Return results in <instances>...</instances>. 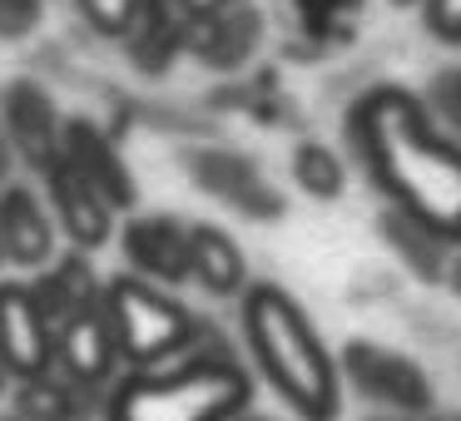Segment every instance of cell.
Wrapping results in <instances>:
<instances>
[{
	"label": "cell",
	"instance_id": "6da1fadb",
	"mask_svg": "<svg viewBox=\"0 0 461 421\" xmlns=\"http://www.w3.org/2000/svg\"><path fill=\"white\" fill-rule=\"evenodd\" d=\"M348 144L382 203L407 209L461 248V139L447 134L421 94L372 85L348 110Z\"/></svg>",
	"mask_w": 461,
	"mask_h": 421
},
{
	"label": "cell",
	"instance_id": "7a4b0ae2",
	"mask_svg": "<svg viewBox=\"0 0 461 421\" xmlns=\"http://www.w3.org/2000/svg\"><path fill=\"white\" fill-rule=\"evenodd\" d=\"M239 337L249 367L298 421L342 417V367L303 302L278 282H253L239 298Z\"/></svg>",
	"mask_w": 461,
	"mask_h": 421
},
{
	"label": "cell",
	"instance_id": "3957f363",
	"mask_svg": "<svg viewBox=\"0 0 461 421\" xmlns=\"http://www.w3.org/2000/svg\"><path fill=\"white\" fill-rule=\"evenodd\" d=\"M253 367L213 327L164 367L124 372L100 401L104 421H239L253 411Z\"/></svg>",
	"mask_w": 461,
	"mask_h": 421
},
{
	"label": "cell",
	"instance_id": "277c9868",
	"mask_svg": "<svg viewBox=\"0 0 461 421\" xmlns=\"http://www.w3.org/2000/svg\"><path fill=\"white\" fill-rule=\"evenodd\" d=\"M104 312H110L114 342H120V357L130 372L184 357L209 327L199 312H189V302L174 298V288H159L134 273L104 278Z\"/></svg>",
	"mask_w": 461,
	"mask_h": 421
},
{
	"label": "cell",
	"instance_id": "5b68a950",
	"mask_svg": "<svg viewBox=\"0 0 461 421\" xmlns=\"http://www.w3.org/2000/svg\"><path fill=\"white\" fill-rule=\"evenodd\" d=\"M338 367H342V387L357 391L372 411H417V417H427L437 407L427 367L397 347L352 337V342H342Z\"/></svg>",
	"mask_w": 461,
	"mask_h": 421
},
{
	"label": "cell",
	"instance_id": "8992f818",
	"mask_svg": "<svg viewBox=\"0 0 461 421\" xmlns=\"http://www.w3.org/2000/svg\"><path fill=\"white\" fill-rule=\"evenodd\" d=\"M194 223L179 213H134L120 223V253L134 278H149L159 288L194 282Z\"/></svg>",
	"mask_w": 461,
	"mask_h": 421
},
{
	"label": "cell",
	"instance_id": "52a82bcc",
	"mask_svg": "<svg viewBox=\"0 0 461 421\" xmlns=\"http://www.w3.org/2000/svg\"><path fill=\"white\" fill-rule=\"evenodd\" d=\"M124 357H120V342H114V327H110V312L104 302L85 308L80 318L60 322L55 327V372L85 387L90 397H110V387L124 377Z\"/></svg>",
	"mask_w": 461,
	"mask_h": 421
},
{
	"label": "cell",
	"instance_id": "ba28073f",
	"mask_svg": "<svg viewBox=\"0 0 461 421\" xmlns=\"http://www.w3.org/2000/svg\"><path fill=\"white\" fill-rule=\"evenodd\" d=\"M184 169H189V179L199 184L209 199H219L223 209L243 213V219H253V223H268L283 213V193L273 189L268 174L239 149H194L189 159H184Z\"/></svg>",
	"mask_w": 461,
	"mask_h": 421
},
{
	"label": "cell",
	"instance_id": "9c48e42d",
	"mask_svg": "<svg viewBox=\"0 0 461 421\" xmlns=\"http://www.w3.org/2000/svg\"><path fill=\"white\" fill-rule=\"evenodd\" d=\"M0 362L15 372V381H31L55 372V322L45 318L31 282H0Z\"/></svg>",
	"mask_w": 461,
	"mask_h": 421
},
{
	"label": "cell",
	"instance_id": "30bf717a",
	"mask_svg": "<svg viewBox=\"0 0 461 421\" xmlns=\"http://www.w3.org/2000/svg\"><path fill=\"white\" fill-rule=\"evenodd\" d=\"M41 179H45L50 213H55V223H60V233L70 238V248L95 253V248H104V243L114 238V219H120V209H114V203L104 199V193L95 189V184L85 179L65 154L41 174Z\"/></svg>",
	"mask_w": 461,
	"mask_h": 421
},
{
	"label": "cell",
	"instance_id": "8fae6325",
	"mask_svg": "<svg viewBox=\"0 0 461 421\" xmlns=\"http://www.w3.org/2000/svg\"><path fill=\"white\" fill-rule=\"evenodd\" d=\"M55 238H60V223L50 213V199H41L31 184H5L0 189V263L41 273L60 258Z\"/></svg>",
	"mask_w": 461,
	"mask_h": 421
},
{
	"label": "cell",
	"instance_id": "7c38bea8",
	"mask_svg": "<svg viewBox=\"0 0 461 421\" xmlns=\"http://www.w3.org/2000/svg\"><path fill=\"white\" fill-rule=\"evenodd\" d=\"M65 114L55 110V100L31 80H15L0 90V130L11 134L15 154L31 164L35 174H45L65 154Z\"/></svg>",
	"mask_w": 461,
	"mask_h": 421
},
{
	"label": "cell",
	"instance_id": "4fadbf2b",
	"mask_svg": "<svg viewBox=\"0 0 461 421\" xmlns=\"http://www.w3.org/2000/svg\"><path fill=\"white\" fill-rule=\"evenodd\" d=\"M65 159H70L120 213L134 209V174H130V164H124L120 144H114L100 124H90V120L65 124Z\"/></svg>",
	"mask_w": 461,
	"mask_h": 421
},
{
	"label": "cell",
	"instance_id": "5bb4252c",
	"mask_svg": "<svg viewBox=\"0 0 461 421\" xmlns=\"http://www.w3.org/2000/svg\"><path fill=\"white\" fill-rule=\"evenodd\" d=\"M31 288H35V298H41L45 318H50L55 327L70 322V318H80L85 308H95V302H104V278L95 273V263H90L85 248H65L45 273H35Z\"/></svg>",
	"mask_w": 461,
	"mask_h": 421
},
{
	"label": "cell",
	"instance_id": "9a60e30c",
	"mask_svg": "<svg viewBox=\"0 0 461 421\" xmlns=\"http://www.w3.org/2000/svg\"><path fill=\"white\" fill-rule=\"evenodd\" d=\"M377 228H382V238H387V248L397 253V263H407V273H417L421 282H447L451 258H456V243H451L447 233H437L431 223L411 219L407 209H392V203H382Z\"/></svg>",
	"mask_w": 461,
	"mask_h": 421
},
{
	"label": "cell",
	"instance_id": "2e32d148",
	"mask_svg": "<svg viewBox=\"0 0 461 421\" xmlns=\"http://www.w3.org/2000/svg\"><path fill=\"white\" fill-rule=\"evenodd\" d=\"M194 282H199L209 298H233L239 302L243 292L253 288L249 278V253L239 248L229 228L219 223H194Z\"/></svg>",
	"mask_w": 461,
	"mask_h": 421
},
{
	"label": "cell",
	"instance_id": "e0dca14e",
	"mask_svg": "<svg viewBox=\"0 0 461 421\" xmlns=\"http://www.w3.org/2000/svg\"><path fill=\"white\" fill-rule=\"evenodd\" d=\"M258 35H263V15L243 0V5H233V11H219V15H209V21H194L189 45H194L199 60L229 70V65L249 60L253 45H258Z\"/></svg>",
	"mask_w": 461,
	"mask_h": 421
},
{
	"label": "cell",
	"instance_id": "ac0fdd59",
	"mask_svg": "<svg viewBox=\"0 0 461 421\" xmlns=\"http://www.w3.org/2000/svg\"><path fill=\"white\" fill-rule=\"evenodd\" d=\"M90 407H95V397L85 387H75L65 372L15 381V391H11V411L21 421H85Z\"/></svg>",
	"mask_w": 461,
	"mask_h": 421
},
{
	"label": "cell",
	"instance_id": "d6986e66",
	"mask_svg": "<svg viewBox=\"0 0 461 421\" xmlns=\"http://www.w3.org/2000/svg\"><path fill=\"white\" fill-rule=\"evenodd\" d=\"M283 5H288L293 35H303L312 50L352 40L362 11H367V0H283Z\"/></svg>",
	"mask_w": 461,
	"mask_h": 421
},
{
	"label": "cell",
	"instance_id": "ffe728a7",
	"mask_svg": "<svg viewBox=\"0 0 461 421\" xmlns=\"http://www.w3.org/2000/svg\"><path fill=\"white\" fill-rule=\"evenodd\" d=\"M293 184H298L308 199L332 203V199L348 193V164H342V154L332 149V144L303 139L298 149H293Z\"/></svg>",
	"mask_w": 461,
	"mask_h": 421
},
{
	"label": "cell",
	"instance_id": "44dd1931",
	"mask_svg": "<svg viewBox=\"0 0 461 421\" xmlns=\"http://www.w3.org/2000/svg\"><path fill=\"white\" fill-rule=\"evenodd\" d=\"M144 5H149V0H75V11L85 15V25H90L95 35H104V40H130V31L144 15Z\"/></svg>",
	"mask_w": 461,
	"mask_h": 421
},
{
	"label": "cell",
	"instance_id": "7402d4cb",
	"mask_svg": "<svg viewBox=\"0 0 461 421\" xmlns=\"http://www.w3.org/2000/svg\"><path fill=\"white\" fill-rule=\"evenodd\" d=\"M421 100L431 104V114H437L441 130L461 139V65H451V70H437V80H431V90L421 94Z\"/></svg>",
	"mask_w": 461,
	"mask_h": 421
},
{
	"label": "cell",
	"instance_id": "603a6c76",
	"mask_svg": "<svg viewBox=\"0 0 461 421\" xmlns=\"http://www.w3.org/2000/svg\"><path fill=\"white\" fill-rule=\"evenodd\" d=\"M417 11L441 45H456L461 50V0H421Z\"/></svg>",
	"mask_w": 461,
	"mask_h": 421
},
{
	"label": "cell",
	"instance_id": "cb8c5ba5",
	"mask_svg": "<svg viewBox=\"0 0 461 421\" xmlns=\"http://www.w3.org/2000/svg\"><path fill=\"white\" fill-rule=\"evenodd\" d=\"M41 25V0H0V40H25Z\"/></svg>",
	"mask_w": 461,
	"mask_h": 421
},
{
	"label": "cell",
	"instance_id": "d4e9b609",
	"mask_svg": "<svg viewBox=\"0 0 461 421\" xmlns=\"http://www.w3.org/2000/svg\"><path fill=\"white\" fill-rule=\"evenodd\" d=\"M179 15H189V21H209V15L219 11H233V5H243V0H169Z\"/></svg>",
	"mask_w": 461,
	"mask_h": 421
},
{
	"label": "cell",
	"instance_id": "484cf974",
	"mask_svg": "<svg viewBox=\"0 0 461 421\" xmlns=\"http://www.w3.org/2000/svg\"><path fill=\"white\" fill-rule=\"evenodd\" d=\"M15 159H21V154H15L11 134L0 130V189H5V184H11V169H15Z\"/></svg>",
	"mask_w": 461,
	"mask_h": 421
},
{
	"label": "cell",
	"instance_id": "4316f807",
	"mask_svg": "<svg viewBox=\"0 0 461 421\" xmlns=\"http://www.w3.org/2000/svg\"><path fill=\"white\" fill-rule=\"evenodd\" d=\"M362 421H441V417H431V411L427 417H417V411H367Z\"/></svg>",
	"mask_w": 461,
	"mask_h": 421
},
{
	"label": "cell",
	"instance_id": "83f0119b",
	"mask_svg": "<svg viewBox=\"0 0 461 421\" xmlns=\"http://www.w3.org/2000/svg\"><path fill=\"white\" fill-rule=\"evenodd\" d=\"M11 391H15V372L0 362V397H11Z\"/></svg>",
	"mask_w": 461,
	"mask_h": 421
},
{
	"label": "cell",
	"instance_id": "f1b7e54d",
	"mask_svg": "<svg viewBox=\"0 0 461 421\" xmlns=\"http://www.w3.org/2000/svg\"><path fill=\"white\" fill-rule=\"evenodd\" d=\"M447 282L461 292V248H456V258H451V273H447Z\"/></svg>",
	"mask_w": 461,
	"mask_h": 421
},
{
	"label": "cell",
	"instance_id": "f546056e",
	"mask_svg": "<svg viewBox=\"0 0 461 421\" xmlns=\"http://www.w3.org/2000/svg\"><path fill=\"white\" fill-rule=\"evenodd\" d=\"M239 421H278V417H263V411H243Z\"/></svg>",
	"mask_w": 461,
	"mask_h": 421
},
{
	"label": "cell",
	"instance_id": "4dcf8cb0",
	"mask_svg": "<svg viewBox=\"0 0 461 421\" xmlns=\"http://www.w3.org/2000/svg\"><path fill=\"white\" fill-rule=\"evenodd\" d=\"M392 5H421V0H392Z\"/></svg>",
	"mask_w": 461,
	"mask_h": 421
},
{
	"label": "cell",
	"instance_id": "1f68e13d",
	"mask_svg": "<svg viewBox=\"0 0 461 421\" xmlns=\"http://www.w3.org/2000/svg\"><path fill=\"white\" fill-rule=\"evenodd\" d=\"M447 421H461V411H456V417H447Z\"/></svg>",
	"mask_w": 461,
	"mask_h": 421
},
{
	"label": "cell",
	"instance_id": "d6a6232c",
	"mask_svg": "<svg viewBox=\"0 0 461 421\" xmlns=\"http://www.w3.org/2000/svg\"><path fill=\"white\" fill-rule=\"evenodd\" d=\"M441 421H447V417H441Z\"/></svg>",
	"mask_w": 461,
	"mask_h": 421
}]
</instances>
